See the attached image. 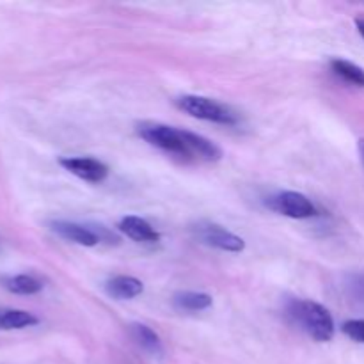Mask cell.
<instances>
[{
  "label": "cell",
  "instance_id": "obj_1",
  "mask_svg": "<svg viewBox=\"0 0 364 364\" xmlns=\"http://www.w3.org/2000/svg\"><path fill=\"white\" fill-rule=\"evenodd\" d=\"M287 315L295 326L301 327L308 336L318 343H327L334 338V320L329 309L315 301L294 299L288 302Z\"/></svg>",
  "mask_w": 364,
  "mask_h": 364
},
{
  "label": "cell",
  "instance_id": "obj_2",
  "mask_svg": "<svg viewBox=\"0 0 364 364\" xmlns=\"http://www.w3.org/2000/svg\"><path fill=\"white\" fill-rule=\"evenodd\" d=\"M137 134L148 144L155 146L162 151L173 153L181 159H191V151H188L187 141H185V130H181V128L146 121V123L137 124Z\"/></svg>",
  "mask_w": 364,
  "mask_h": 364
},
{
  "label": "cell",
  "instance_id": "obj_3",
  "mask_svg": "<svg viewBox=\"0 0 364 364\" xmlns=\"http://www.w3.org/2000/svg\"><path fill=\"white\" fill-rule=\"evenodd\" d=\"M176 105L188 116L210 121V123L226 124V127H233L238 123V114L235 110H231L224 103L215 102V100L205 98V96L183 95L176 100Z\"/></svg>",
  "mask_w": 364,
  "mask_h": 364
},
{
  "label": "cell",
  "instance_id": "obj_4",
  "mask_svg": "<svg viewBox=\"0 0 364 364\" xmlns=\"http://www.w3.org/2000/svg\"><path fill=\"white\" fill-rule=\"evenodd\" d=\"M194 233L196 237H198V240H201V244L220 249V251L242 252L245 249L244 238L231 233L230 230L219 226V224L199 223L198 226L194 228Z\"/></svg>",
  "mask_w": 364,
  "mask_h": 364
},
{
  "label": "cell",
  "instance_id": "obj_5",
  "mask_svg": "<svg viewBox=\"0 0 364 364\" xmlns=\"http://www.w3.org/2000/svg\"><path fill=\"white\" fill-rule=\"evenodd\" d=\"M270 208L281 215L290 217V219H309V217H315L318 213L316 206L313 205L308 196L294 191H284L274 196L270 199Z\"/></svg>",
  "mask_w": 364,
  "mask_h": 364
},
{
  "label": "cell",
  "instance_id": "obj_6",
  "mask_svg": "<svg viewBox=\"0 0 364 364\" xmlns=\"http://www.w3.org/2000/svg\"><path fill=\"white\" fill-rule=\"evenodd\" d=\"M60 166L71 174L89 183H102L109 176V167L100 160L91 156H71V159H60Z\"/></svg>",
  "mask_w": 364,
  "mask_h": 364
},
{
  "label": "cell",
  "instance_id": "obj_7",
  "mask_svg": "<svg viewBox=\"0 0 364 364\" xmlns=\"http://www.w3.org/2000/svg\"><path fill=\"white\" fill-rule=\"evenodd\" d=\"M50 226H52V230L59 237H63L68 242H73V244L85 245V247H95L100 242V235L89 230V228L82 226V224L68 223V220H53Z\"/></svg>",
  "mask_w": 364,
  "mask_h": 364
},
{
  "label": "cell",
  "instance_id": "obj_8",
  "mask_svg": "<svg viewBox=\"0 0 364 364\" xmlns=\"http://www.w3.org/2000/svg\"><path fill=\"white\" fill-rule=\"evenodd\" d=\"M185 141H187L188 151H191V159L205 160V162H217L223 156V151H220V148L215 142L203 137V135L194 134V132L185 130Z\"/></svg>",
  "mask_w": 364,
  "mask_h": 364
},
{
  "label": "cell",
  "instance_id": "obj_9",
  "mask_svg": "<svg viewBox=\"0 0 364 364\" xmlns=\"http://www.w3.org/2000/svg\"><path fill=\"white\" fill-rule=\"evenodd\" d=\"M105 290L116 301H130V299L139 297L144 291V284L137 277L116 276L107 281Z\"/></svg>",
  "mask_w": 364,
  "mask_h": 364
},
{
  "label": "cell",
  "instance_id": "obj_10",
  "mask_svg": "<svg viewBox=\"0 0 364 364\" xmlns=\"http://www.w3.org/2000/svg\"><path fill=\"white\" fill-rule=\"evenodd\" d=\"M119 230L127 235L128 238L135 242H159L160 235L148 220L141 219V217L128 215L121 219Z\"/></svg>",
  "mask_w": 364,
  "mask_h": 364
},
{
  "label": "cell",
  "instance_id": "obj_11",
  "mask_svg": "<svg viewBox=\"0 0 364 364\" xmlns=\"http://www.w3.org/2000/svg\"><path fill=\"white\" fill-rule=\"evenodd\" d=\"M132 336L137 341L139 347L144 348L148 354L151 355H162L164 347L160 341L159 334L151 329V327L144 326V323H132Z\"/></svg>",
  "mask_w": 364,
  "mask_h": 364
},
{
  "label": "cell",
  "instance_id": "obj_12",
  "mask_svg": "<svg viewBox=\"0 0 364 364\" xmlns=\"http://www.w3.org/2000/svg\"><path fill=\"white\" fill-rule=\"evenodd\" d=\"M174 306L183 311H203L212 306V297L201 291H178L173 297Z\"/></svg>",
  "mask_w": 364,
  "mask_h": 364
},
{
  "label": "cell",
  "instance_id": "obj_13",
  "mask_svg": "<svg viewBox=\"0 0 364 364\" xmlns=\"http://www.w3.org/2000/svg\"><path fill=\"white\" fill-rule=\"evenodd\" d=\"M39 320L32 313L21 311V309H6L0 313V329L13 331L25 329V327L36 326Z\"/></svg>",
  "mask_w": 364,
  "mask_h": 364
},
{
  "label": "cell",
  "instance_id": "obj_14",
  "mask_svg": "<svg viewBox=\"0 0 364 364\" xmlns=\"http://www.w3.org/2000/svg\"><path fill=\"white\" fill-rule=\"evenodd\" d=\"M331 68H333V71L338 77H341L348 84L364 87V70L361 66H358V64L345 59H333L331 60Z\"/></svg>",
  "mask_w": 364,
  "mask_h": 364
},
{
  "label": "cell",
  "instance_id": "obj_15",
  "mask_svg": "<svg viewBox=\"0 0 364 364\" xmlns=\"http://www.w3.org/2000/svg\"><path fill=\"white\" fill-rule=\"evenodd\" d=\"M4 287L16 295H34L43 290L41 281H38L32 276H25V274L4 279Z\"/></svg>",
  "mask_w": 364,
  "mask_h": 364
},
{
  "label": "cell",
  "instance_id": "obj_16",
  "mask_svg": "<svg viewBox=\"0 0 364 364\" xmlns=\"http://www.w3.org/2000/svg\"><path fill=\"white\" fill-rule=\"evenodd\" d=\"M341 331H343V334H347L350 340L364 345V320H347V322L341 326Z\"/></svg>",
  "mask_w": 364,
  "mask_h": 364
},
{
  "label": "cell",
  "instance_id": "obj_17",
  "mask_svg": "<svg viewBox=\"0 0 364 364\" xmlns=\"http://www.w3.org/2000/svg\"><path fill=\"white\" fill-rule=\"evenodd\" d=\"M347 287H348V290H350V295L355 299V301L364 302V276L363 274H355V276L348 277Z\"/></svg>",
  "mask_w": 364,
  "mask_h": 364
},
{
  "label": "cell",
  "instance_id": "obj_18",
  "mask_svg": "<svg viewBox=\"0 0 364 364\" xmlns=\"http://www.w3.org/2000/svg\"><path fill=\"white\" fill-rule=\"evenodd\" d=\"M355 25H358L359 34H361V38L364 39V20H361V18H359V20H355Z\"/></svg>",
  "mask_w": 364,
  "mask_h": 364
},
{
  "label": "cell",
  "instance_id": "obj_19",
  "mask_svg": "<svg viewBox=\"0 0 364 364\" xmlns=\"http://www.w3.org/2000/svg\"><path fill=\"white\" fill-rule=\"evenodd\" d=\"M359 151H361L363 162H364V139H361V141H359Z\"/></svg>",
  "mask_w": 364,
  "mask_h": 364
}]
</instances>
